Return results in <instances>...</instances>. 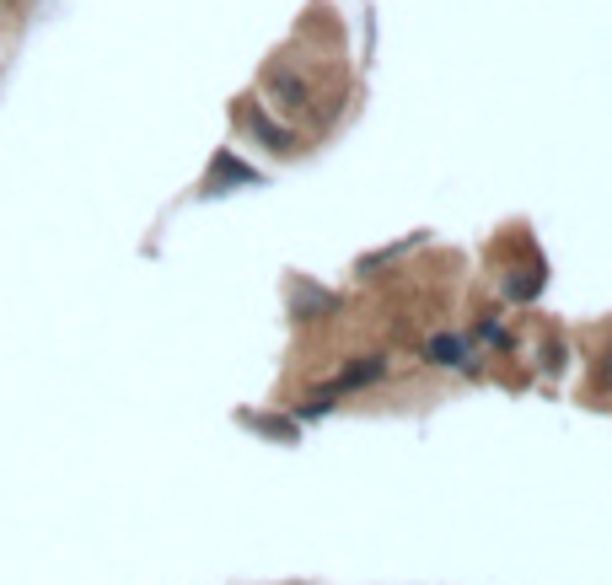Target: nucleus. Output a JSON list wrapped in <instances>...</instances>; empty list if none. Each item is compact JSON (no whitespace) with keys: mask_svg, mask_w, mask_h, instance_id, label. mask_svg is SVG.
Here are the masks:
<instances>
[{"mask_svg":"<svg viewBox=\"0 0 612 585\" xmlns=\"http://www.w3.org/2000/svg\"><path fill=\"white\" fill-rule=\"evenodd\" d=\"M253 129H258L264 140H275V145H290V134H286V129H275L269 119H264V113H253Z\"/></svg>","mask_w":612,"mask_h":585,"instance_id":"1","label":"nucleus"},{"mask_svg":"<svg viewBox=\"0 0 612 585\" xmlns=\"http://www.w3.org/2000/svg\"><path fill=\"white\" fill-rule=\"evenodd\" d=\"M430 355H436V360H457V355H462V344H457V338H436V344H430Z\"/></svg>","mask_w":612,"mask_h":585,"instance_id":"2","label":"nucleus"},{"mask_svg":"<svg viewBox=\"0 0 612 585\" xmlns=\"http://www.w3.org/2000/svg\"><path fill=\"white\" fill-rule=\"evenodd\" d=\"M602 387H612V349H608V366H602Z\"/></svg>","mask_w":612,"mask_h":585,"instance_id":"3","label":"nucleus"}]
</instances>
